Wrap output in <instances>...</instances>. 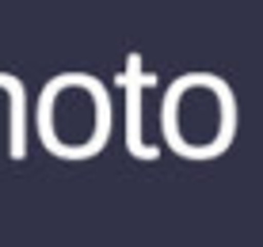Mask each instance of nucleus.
<instances>
[]
</instances>
